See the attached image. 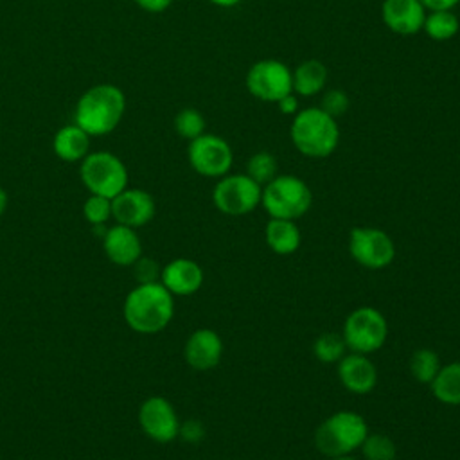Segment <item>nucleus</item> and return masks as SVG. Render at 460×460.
<instances>
[{
    "label": "nucleus",
    "mask_w": 460,
    "mask_h": 460,
    "mask_svg": "<svg viewBox=\"0 0 460 460\" xmlns=\"http://www.w3.org/2000/svg\"><path fill=\"white\" fill-rule=\"evenodd\" d=\"M122 316L135 332H160L174 316V296L160 282L137 284L124 298Z\"/></svg>",
    "instance_id": "1"
},
{
    "label": "nucleus",
    "mask_w": 460,
    "mask_h": 460,
    "mask_svg": "<svg viewBox=\"0 0 460 460\" xmlns=\"http://www.w3.org/2000/svg\"><path fill=\"white\" fill-rule=\"evenodd\" d=\"M126 111L124 92L110 83L88 88L77 101L74 111V124H77L90 137H102L111 133Z\"/></svg>",
    "instance_id": "2"
},
{
    "label": "nucleus",
    "mask_w": 460,
    "mask_h": 460,
    "mask_svg": "<svg viewBox=\"0 0 460 460\" xmlns=\"http://www.w3.org/2000/svg\"><path fill=\"white\" fill-rule=\"evenodd\" d=\"M289 138L300 155L307 158H327L340 144L338 120L320 106L298 110L289 126Z\"/></svg>",
    "instance_id": "3"
},
{
    "label": "nucleus",
    "mask_w": 460,
    "mask_h": 460,
    "mask_svg": "<svg viewBox=\"0 0 460 460\" xmlns=\"http://www.w3.org/2000/svg\"><path fill=\"white\" fill-rule=\"evenodd\" d=\"M367 435L368 424L363 415L352 410H340L316 428L314 446L327 458L345 456L359 449Z\"/></svg>",
    "instance_id": "4"
},
{
    "label": "nucleus",
    "mask_w": 460,
    "mask_h": 460,
    "mask_svg": "<svg viewBox=\"0 0 460 460\" xmlns=\"http://www.w3.org/2000/svg\"><path fill=\"white\" fill-rule=\"evenodd\" d=\"M311 203L313 192L298 176L279 174L262 187L261 205L270 217L296 221L311 208Z\"/></svg>",
    "instance_id": "5"
},
{
    "label": "nucleus",
    "mask_w": 460,
    "mask_h": 460,
    "mask_svg": "<svg viewBox=\"0 0 460 460\" xmlns=\"http://www.w3.org/2000/svg\"><path fill=\"white\" fill-rule=\"evenodd\" d=\"M79 178L90 194L111 199L128 187L129 174L117 155L110 151H95L81 160Z\"/></svg>",
    "instance_id": "6"
},
{
    "label": "nucleus",
    "mask_w": 460,
    "mask_h": 460,
    "mask_svg": "<svg viewBox=\"0 0 460 460\" xmlns=\"http://www.w3.org/2000/svg\"><path fill=\"white\" fill-rule=\"evenodd\" d=\"M341 336L350 352L368 356L385 345L388 336V323L379 309L372 305H361L345 318Z\"/></svg>",
    "instance_id": "7"
},
{
    "label": "nucleus",
    "mask_w": 460,
    "mask_h": 460,
    "mask_svg": "<svg viewBox=\"0 0 460 460\" xmlns=\"http://www.w3.org/2000/svg\"><path fill=\"white\" fill-rule=\"evenodd\" d=\"M244 86L259 101L279 102L293 92V70L280 59L264 58L248 68Z\"/></svg>",
    "instance_id": "8"
},
{
    "label": "nucleus",
    "mask_w": 460,
    "mask_h": 460,
    "mask_svg": "<svg viewBox=\"0 0 460 460\" xmlns=\"http://www.w3.org/2000/svg\"><path fill=\"white\" fill-rule=\"evenodd\" d=\"M262 187L246 172L225 174L212 189L216 208L226 216H244L261 205Z\"/></svg>",
    "instance_id": "9"
},
{
    "label": "nucleus",
    "mask_w": 460,
    "mask_h": 460,
    "mask_svg": "<svg viewBox=\"0 0 460 460\" xmlns=\"http://www.w3.org/2000/svg\"><path fill=\"white\" fill-rule=\"evenodd\" d=\"M349 253L367 270H383L395 259V243L381 228L354 226L349 234Z\"/></svg>",
    "instance_id": "10"
},
{
    "label": "nucleus",
    "mask_w": 460,
    "mask_h": 460,
    "mask_svg": "<svg viewBox=\"0 0 460 460\" xmlns=\"http://www.w3.org/2000/svg\"><path fill=\"white\" fill-rule=\"evenodd\" d=\"M187 158L190 167L205 178H221L228 174L234 164L230 144L214 133H203L189 142Z\"/></svg>",
    "instance_id": "11"
},
{
    "label": "nucleus",
    "mask_w": 460,
    "mask_h": 460,
    "mask_svg": "<svg viewBox=\"0 0 460 460\" xmlns=\"http://www.w3.org/2000/svg\"><path fill=\"white\" fill-rule=\"evenodd\" d=\"M138 424L151 440L169 444L180 435L181 422L169 399L151 395L138 408Z\"/></svg>",
    "instance_id": "12"
},
{
    "label": "nucleus",
    "mask_w": 460,
    "mask_h": 460,
    "mask_svg": "<svg viewBox=\"0 0 460 460\" xmlns=\"http://www.w3.org/2000/svg\"><path fill=\"white\" fill-rule=\"evenodd\" d=\"M155 212L156 205L147 190L126 187L122 192L111 198V217L119 225L137 230L147 225L155 217Z\"/></svg>",
    "instance_id": "13"
},
{
    "label": "nucleus",
    "mask_w": 460,
    "mask_h": 460,
    "mask_svg": "<svg viewBox=\"0 0 460 460\" xmlns=\"http://www.w3.org/2000/svg\"><path fill=\"white\" fill-rule=\"evenodd\" d=\"M223 340L212 329H196L185 341L183 356L190 368L205 372L219 365L223 358Z\"/></svg>",
    "instance_id": "14"
},
{
    "label": "nucleus",
    "mask_w": 460,
    "mask_h": 460,
    "mask_svg": "<svg viewBox=\"0 0 460 460\" xmlns=\"http://www.w3.org/2000/svg\"><path fill=\"white\" fill-rule=\"evenodd\" d=\"M340 383L356 395L370 394L377 385V368L367 354L349 352L338 361Z\"/></svg>",
    "instance_id": "15"
},
{
    "label": "nucleus",
    "mask_w": 460,
    "mask_h": 460,
    "mask_svg": "<svg viewBox=\"0 0 460 460\" xmlns=\"http://www.w3.org/2000/svg\"><path fill=\"white\" fill-rule=\"evenodd\" d=\"M426 9L419 0H383V23L399 36H413L422 31Z\"/></svg>",
    "instance_id": "16"
},
{
    "label": "nucleus",
    "mask_w": 460,
    "mask_h": 460,
    "mask_svg": "<svg viewBox=\"0 0 460 460\" xmlns=\"http://www.w3.org/2000/svg\"><path fill=\"white\" fill-rule=\"evenodd\" d=\"M203 270L192 259H172L165 266H162L160 284L172 296H189L194 295L203 284Z\"/></svg>",
    "instance_id": "17"
},
{
    "label": "nucleus",
    "mask_w": 460,
    "mask_h": 460,
    "mask_svg": "<svg viewBox=\"0 0 460 460\" xmlns=\"http://www.w3.org/2000/svg\"><path fill=\"white\" fill-rule=\"evenodd\" d=\"M106 257L117 266H133L142 257V243L135 228L115 223L102 234Z\"/></svg>",
    "instance_id": "18"
},
{
    "label": "nucleus",
    "mask_w": 460,
    "mask_h": 460,
    "mask_svg": "<svg viewBox=\"0 0 460 460\" xmlns=\"http://www.w3.org/2000/svg\"><path fill=\"white\" fill-rule=\"evenodd\" d=\"M266 244L277 255H291L300 248L302 234L293 219L270 217L264 228Z\"/></svg>",
    "instance_id": "19"
},
{
    "label": "nucleus",
    "mask_w": 460,
    "mask_h": 460,
    "mask_svg": "<svg viewBox=\"0 0 460 460\" xmlns=\"http://www.w3.org/2000/svg\"><path fill=\"white\" fill-rule=\"evenodd\" d=\"M90 149V135L77 124H66L54 135L52 151L63 162H81Z\"/></svg>",
    "instance_id": "20"
},
{
    "label": "nucleus",
    "mask_w": 460,
    "mask_h": 460,
    "mask_svg": "<svg viewBox=\"0 0 460 460\" xmlns=\"http://www.w3.org/2000/svg\"><path fill=\"white\" fill-rule=\"evenodd\" d=\"M327 83V66L320 59H305L293 70V93L313 97L323 92Z\"/></svg>",
    "instance_id": "21"
},
{
    "label": "nucleus",
    "mask_w": 460,
    "mask_h": 460,
    "mask_svg": "<svg viewBox=\"0 0 460 460\" xmlns=\"http://www.w3.org/2000/svg\"><path fill=\"white\" fill-rule=\"evenodd\" d=\"M431 394L442 404H460V361L442 365L429 383Z\"/></svg>",
    "instance_id": "22"
},
{
    "label": "nucleus",
    "mask_w": 460,
    "mask_h": 460,
    "mask_svg": "<svg viewBox=\"0 0 460 460\" xmlns=\"http://www.w3.org/2000/svg\"><path fill=\"white\" fill-rule=\"evenodd\" d=\"M460 22L453 11H429L426 13L422 31L433 41H447L456 36Z\"/></svg>",
    "instance_id": "23"
},
{
    "label": "nucleus",
    "mask_w": 460,
    "mask_h": 460,
    "mask_svg": "<svg viewBox=\"0 0 460 460\" xmlns=\"http://www.w3.org/2000/svg\"><path fill=\"white\" fill-rule=\"evenodd\" d=\"M440 367V358L433 349H417L410 358V372L422 385H429Z\"/></svg>",
    "instance_id": "24"
},
{
    "label": "nucleus",
    "mask_w": 460,
    "mask_h": 460,
    "mask_svg": "<svg viewBox=\"0 0 460 460\" xmlns=\"http://www.w3.org/2000/svg\"><path fill=\"white\" fill-rule=\"evenodd\" d=\"M244 172L261 187H264L275 176H279V162L270 151H257L248 158Z\"/></svg>",
    "instance_id": "25"
},
{
    "label": "nucleus",
    "mask_w": 460,
    "mask_h": 460,
    "mask_svg": "<svg viewBox=\"0 0 460 460\" xmlns=\"http://www.w3.org/2000/svg\"><path fill=\"white\" fill-rule=\"evenodd\" d=\"M347 345L341 334L323 332L314 340L313 352L322 363H338L347 354Z\"/></svg>",
    "instance_id": "26"
},
{
    "label": "nucleus",
    "mask_w": 460,
    "mask_h": 460,
    "mask_svg": "<svg viewBox=\"0 0 460 460\" xmlns=\"http://www.w3.org/2000/svg\"><path fill=\"white\" fill-rule=\"evenodd\" d=\"M174 129L185 140H194L199 135L207 133V120L203 113L196 108H183L174 117Z\"/></svg>",
    "instance_id": "27"
},
{
    "label": "nucleus",
    "mask_w": 460,
    "mask_h": 460,
    "mask_svg": "<svg viewBox=\"0 0 460 460\" xmlns=\"http://www.w3.org/2000/svg\"><path fill=\"white\" fill-rule=\"evenodd\" d=\"M361 453L365 460H395L397 447L395 442L383 433H370L365 437L361 444Z\"/></svg>",
    "instance_id": "28"
},
{
    "label": "nucleus",
    "mask_w": 460,
    "mask_h": 460,
    "mask_svg": "<svg viewBox=\"0 0 460 460\" xmlns=\"http://www.w3.org/2000/svg\"><path fill=\"white\" fill-rule=\"evenodd\" d=\"M83 216L93 226L104 225L108 219H111V199L90 194L83 203Z\"/></svg>",
    "instance_id": "29"
},
{
    "label": "nucleus",
    "mask_w": 460,
    "mask_h": 460,
    "mask_svg": "<svg viewBox=\"0 0 460 460\" xmlns=\"http://www.w3.org/2000/svg\"><path fill=\"white\" fill-rule=\"evenodd\" d=\"M349 106H350V99H349V95H347L343 90H340V88H331V90L323 92L322 101H320V108H322L327 115L334 117L336 120H338L340 117H343V115L349 111Z\"/></svg>",
    "instance_id": "30"
},
{
    "label": "nucleus",
    "mask_w": 460,
    "mask_h": 460,
    "mask_svg": "<svg viewBox=\"0 0 460 460\" xmlns=\"http://www.w3.org/2000/svg\"><path fill=\"white\" fill-rule=\"evenodd\" d=\"M133 273L138 284H151V282H160V273H162V266L151 259V257H140L135 264H133Z\"/></svg>",
    "instance_id": "31"
},
{
    "label": "nucleus",
    "mask_w": 460,
    "mask_h": 460,
    "mask_svg": "<svg viewBox=\"0 0 460 460\" xmlns=\"http://www.w3.org/2000/svg\"><path fill=\"white\" fill-rule=\"evenodd\" d=\"M205 435V428L199 420H187L180 424V435L187 442H199Z\"/></svg>",
    "instance_id": "32"
},
{
    "label": "nucleus",
    "mask_w": 460,
    "mask_h": 460,
    "mask_svg": "<svg viewBox=\"0 0 460 460\" xmlns=\"http://www.w3.org/2000/svg\"><path fill=\"white\" fill-rule=\"evenodd\" d=\"M277 106H279V110H280V113H284V115H296V111H298V95H295L293 92L291 93H288V95H284L279 102H275Z\"/></svg>",
    "instance_id": "33"
},
{
    "label": "nucleus",
    "mask_w": 460,
    "mask_h": 460,
    "mask_svg": "<svg viewBox=\"0 0 460 460\" xmlns=\"http://www.w3.org/2000/svg\"><path fill=\"white\" fill-rule=\"evenodd\" d=\"M422 4V7L429 13V11H453L460 0H419Z\"/></svg>",
    "instance_id": "34"
},
{
    "label": "nucleus",
    "mask_w": 460,
    "mask_h": 460,
    "mask_svg": "<svg viewBox=\"0 0 460 460\" xmlns=\"http://www.w3.org/2000/svg\"><path fill=\"white\" fill-rule=\"evenodd\" d=\"M135 4L147 13H162L171 7L172 0H135Z\"/></svg>",
    "instance_id": "35"
},
{
    "label": "nucleus",
    "mask_w": 460,
    "mask_h": 460,
    "mask_svg": "<svg viewBox=\"0 0 460 460\" xmlns=\"http://www.w3.org/2000/svg\"><path fill=\"white\" fill-rule=\"evenodd\" d=\"M208 4L216 5V7H223V9H230V7H235L241 0H207Z\"/></svg>",
    "instance_id": "36"
},
{
    "label": "nucleus",
    "mask_w": 460,
    "mask_h": 460,
    "mask_svg": "<svg viewBox=\"0 0 460 460\" xmlns=\"http://www.w3.org/2000/svg\"><path fill=\"white\" fill-rule=\"evenodd\" d=\"M7 203H9V198H7V192L0 187V216L5 212L7 208Z\"/></svg>",
    "instance_id": "37"
},
{
    "label": "nucleus",
    "mask_w": 460,
    "mask_h": 460,
    "mask_svg": "<svg viewBox=\"0 0 460 460\" xmlns=\"http://www.w3.org/2000/svg\"><path fill=\"white\" fill-rule=\"evenodd\" d=\"M327 460H356V458H352L350 455H345V456H332V458H327Z\"/></svg>",
    "instance_id": "38"
}]
</instances>
